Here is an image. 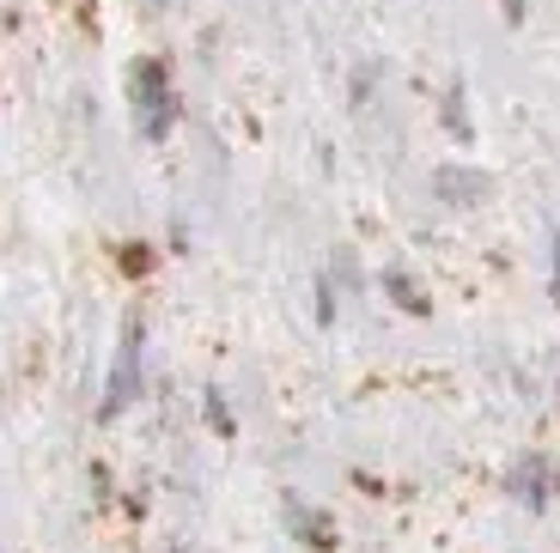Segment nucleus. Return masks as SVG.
<instances>
[{
  "label": "nucleus",
  "instance_id": "nucleus-1",
  "mask_svg": "<svg viewBox=\"0 0 560 553\" xmlns=\"http://www.w3.org/2000/svg\"><path fill=\"white\" fill-rule=\"evenodd\" d=\"M128 110H135L140 140H165L177 122V92H171V68L159 56H140L128 68Z\"/></svg>",
  "mask_w": 560,
  "mask_h": 553
},
{
  "label": "nucleus",
  "instance_id": "nucleus-2",
  "mask_svg": "<svg viewBox=\"0 0 560 553\" xmlns=\"http://www.w3.org/2000/svg\"><path fill=\"white\" fill-rule=\"evenodd\" d=\"M140 353H147V329H140V317H128L122 322V341H116V360H110V377H104V396H98V420H104V426L135 408V396H140Z\"/></svg>",
  "mask_w": 560,
  "mask_h": 553
},
{
  "label": "nucleus",
  "instance_id": "nucleus-3",
  "mask_svg": "<svg viewBox=\"0 0 560 553\" xmlns=\"http://www.w3.org/2000/svg\"><path fill=\"white\" fill-rule=\"evenodd\" d=\"M208 414H213V432H232V414H225L220 389H208Z\"/></svg>",
  "mask_w": 560,
  "mask_h": 553
},
{
  "label": "nucleus",
  "instance_id": "nucleus-4",
  "mask_svg": "<svg viewBox=\"0 0 560 553\" xmlns=\"http://www.w3.org/2000/svg\"><path fill=\"white\" fill-rule=\"evenodd\" d=\"M555 292H560V237H555Z\"/></svg>",
  "mask_w": 560,
  "mask_h": 553
},
{
  "label": "nucleus",
  "instance_id": "nucleus-5",
  "mask_svg": "<svg viewBox=\"0 0 560 553\" xmlns=\"http://www.w3.org/2000/svg\"><path fill=\"white\" fill-rule=\"evenodd\" d=\"M140 7H153V13H159V7H165V0H140Z\"/></svg>",
  "mask_w": 560,
  "mask_h": 553
}]
</instances>
